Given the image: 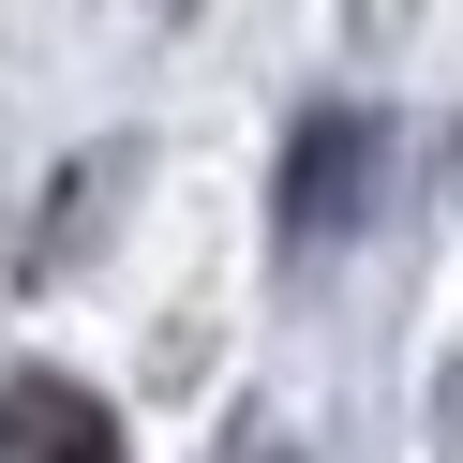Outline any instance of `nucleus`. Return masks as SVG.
Listing matches in <instances>:
<instances>
[{
	"mask_svg": "<svg viewBox=\"0 0 463 463\" xmlns=\"http://www.w3.org/2000/svg\"><path fill=\"white\" fill-rule=\"evenodd\" d=\"M359 180H373V120H359V105H314L299 165H284V240H329V224L359 210Z\"/></svg>",
	"mask_w": 463,
	"mask_h": 463,
	"instance_id": "nucleus-1",
	"label": "nucleus"
},
{
	"mask_svg": "<svg viewBox=\"0 0 463 463\" xmlns=\"http://www.w3.org/2000/svg\"><path fill=\"white\" fill-rule=\"evenodd\" d=\"M0 449H15V463H135L120 419H105L75 373H15V389H0Z\"/></svg>",
	"mask_w": 463,
	"mask_h": 463,
	"instance_id": "nucleus-2",
	"label": "nucleus"
}]
</instances>
